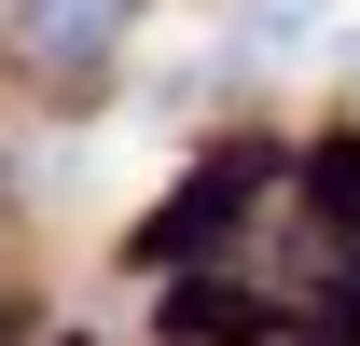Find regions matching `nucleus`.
I'll return each instance as SVG.
<instances>
[{"label": "nucleus", "instance_id": "f257e3e1", "mask_svg": "<svg viewBox=\"0 0 360 346\" xmlns=\"http://www.w3.org/2000/svg\"><path fill=\"white\" fill-rule=\"evenodd\" d=\"M125 14L139 0H14V56H28L56 97H84L97 70H111V42H125Z\"/></svg>", "mask_w": 360, "mask_h": 346}, {"label": "nucleus", "instance_id": "f03ea898", "mask_svg": "<svg viewBox=\"0 0 360 346\" xmlns=\"http://www.w3.org/2000/svg\"><path fill=\"white\" fill-rule=\"evenodd\" d=\"M347 28V0H236V42L250 56H319Z\"/></svg>", "mask_w": 360, "mask_h": 346}]
</instances>
